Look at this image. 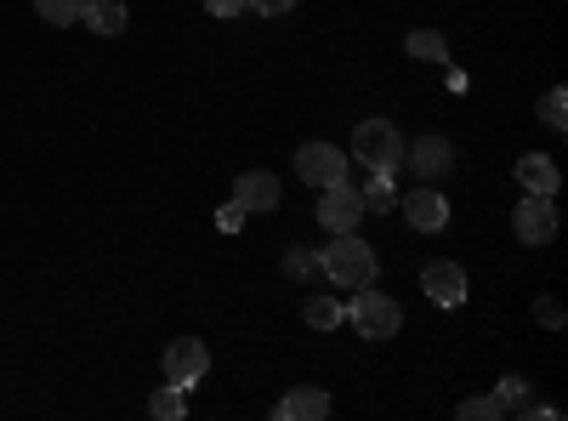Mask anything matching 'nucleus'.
Segmentation results:
<instances>
[{
  "mask_svg": "<svg viewBox=\"0 0 568 421\" xmlns=\"http://www.w3.org/2000/svg\"><path fill=\"white\" fill-rule=\"evenodd\" d=\"M404 160L415 166V177L433 182V177H444V171H449V143H444V137H420L415 149H404Z\"/></svg>",
  "mask_w": 568,
  "mask_h": 421,
  "instance_id": "nucleus-13",
  "label": "nucleus"
},
{
  "mask_svg": "<svg viewBox=\"0 0 568 421\" xmlns=\"http://www.w3.org/2000/svg\"><path fill=\"white\" fill-rule=\"evenodd\" d=\"M85 7H98V0H80V12H85Z\"/></svg>",
  "mask_w": 568,
  "mask_h": 421,
  "instance_id": "nucleus-28",
  "label": "nucleus"
},
{
  "mask_svg": "<svg viewBox=\"0 0 568 421\" xmlns=\"http://www.w3.org/2000/svg\"><path fill=\"white\" fill-rule=\"evenodd\" d=\"M233 206L273 211V206H278V177H273V171H245L240 182H233Z\"/></svg>",
  "mask_w": 568,
  "mask_h": 421,
  "instance_id": "nucleus-10",
  "label": "nucleus"
},
{
  "mask_svg": "<svg viewBox=\"0 0 568 421\" xmlns=\"http://www.w3.org/2000/svg\"><path fill=\"white\" fill-rule=\"evenodd\" d=\"M511 233H517V245H529V251L551 245V240H557V206H551V194L517 200V211H511Z\"/></svg>",
  "mask_w": 568,
  "mask_h": 421,
  "instance_id": "nucleus-4",
  "label": "nucleus"
},
{
  "mask_svg": "<svg viewBox=\"0 0 568 421\" xmlns=\"http://www.w3.org/2000/svg\"><path fill=\"white\" fill-rule=\"evenodd\" d=\"M517 182H524V194H557L562 171H557L551 154H524V160H517Z\"/></svg>",
  "mask_w": 568,
  "mask_h": 421,
  "instance_id": "nucleus-12",
  "label": "nucleus"
},
{
  "mask_svg": "<svg viewBox=\"0 0 568 421\" xmlns=\"http://www.w3.org/2000/svg\"><path fill=\"white\" fill-rule=\"evenodd\" d=\"M342 319H347V308L336 297H307V324H313V331H336Z\"/></svg>",
  "mask_w": 568,
  "mask_h": 421,
  "instance_id": "nucleus-18",
  "label": "nucleus"
},
{
  "mask_svg": "<svg viewBox=\"0 0 568 421\" xmlns=\"http://www.w3.org/2000/svg\"><path fill=\"white\" fill-rule=\"evenodd\" d=\"M296 177L313 182V189L347 182V154H342L336 143H302V149H296Z\"/></svg>",
  "mask_w": 568,
  "mask_h": 421,
  "instance_id": "nucleus-7",
  "label": "nucleus"
},
{
  "mask_svg": "<svg viewBox=\"0 0 568 421\" xmlns=\"http://www.w3.org/2000/svg\"><path fill=\"white\" fill-rule=\"evenodd\" d=\"M205 370H211V348L200 337H176L165 348V382H176L182 393L194 388V382H205Z\"/></svg>",
  "mask_w": 568,
  "mask_h": 421,
  "instance_id": "nucleus-6",
  "label": "nucleus"
},
{
  "mask_svg": "<svg viewBox=\"0 0 568 421\" xmlns=\"http://www.w3.org/2000/svg\"><path fill=\"white\" fill-rule=\"evenodd\" d=\"M358 222H364L358 189H353V182H329L324 200H318V228L324 233H358Z\"/></svg>",
  "mask_w": 568,
  "mask_h": 421,
  "instance_id": "nucleus-5",
  "label": "nucleus"
},
{
  "mask_svg": "<svg viewBox=\"0 0 568 421\" xmlns=\"http://www.w3.org/2000/svg\"><path fill=\"white\" fill-rule=\"evenodd\" d=\"M336 245H324L318 257V273L329 279L336 291H358V285H375V273H382V262H375V245H364L358 233H329Z\"/></svg>",
  "mask_w": 568,
  "mask_h": 421,
  "instance_id": "nucleus-1",
  "label": "nucleus"
},
{
  "mask_svg": "<svg viewBox=\"0 0 568 421\" xmlns=\"http://www.w3.org/2000/svg\"><path fill=\"white\" fill-rule=\"evenodd\" d=\"M245 217H251L245 206H233V200H227V206L216 211V228H222V233H240V222H245Z\"/></svg>",
  "mask_w": 568,
  "mask_h": 421,
  "instance_id": "nucleus-25",
  "label": "nucleus"
},
{
  "mask_svg": "<svg viewBox=\"0 0 568 421\" xmlns=\"http://www.w3.org/2000/svg\"><path fill=\"white\" fill-rule=\"evenodd\" d=\"M495 399H500V410H506V415H529V410H535V399H529V382H524V377H500Z\"/></svg>",
  "mask_w": 568,
  "mask_h": 421,
  "instance_id": "nucleus-17",
  "label": "nucleus"
},
{
  "mask_svg": "<svg viewBox=\"0 0 568 421\" xmlns=\"http://www.w3.org/2000/svg\"><path fill=\"white\" fill-rule=\"evenodd\" d=\"M296 0H245V12H262V18H284Z\"/></svg>",
  "mask_w": 568,
  "mask_h": 421,
  "instance_id": "nucleus-26",
  "label": "nucleus"
},
{
  "mask_svg": "<svg viewBox=\"0 0 568 421\" xmlns=\"http://www.w3.org/2000/svg\"><path fill=\"white\" fill-rule=\"evenodd\" d=\"M278 421H324L329 415V393L324 388H291L278 399V410H273Z\"/></svg>",
  "mask_w": 568,
  "mask_h": 421,
  "instance_id": "nucleus-11",
  "label": "nucleus"
},
{
  "mask_svg": "<svg viewBox=\"0 0 568 421\" xmlns=\"http://www.w3.org/2000/svg\"><path fill=\"white\" fill-rule=\"evenodd\" d=\"M34 12L52 29H69V23H80V0H34Z\"/></svg>",
  "mask_w": 568,
  "mask_h": 421,
  "instance_id": "nucleus-20",
  "label": "nucleus"
},
{
  "mask_svg": "<svg viewBox=\"0 0 568 421\" xmlns=\"http://www.w3.org/2000/svg\"><path fill=\"white\" fill-rule=\"evenodd\" d=\"M149 415H160V421H182V415H187V399H182V388H176V382H165V388L149 399Z\"/></svg>",
  "mask_w": 568,
  "mask_h": 421,
  "instance_id": "nucleus-19",
  "label": "nucleus"
},
{
  "mask_svg": "<svg viewBox=\"0 0 568 421\" xmlns=\"http://www.w3.org/2000/svg\"><path fill=\"white\" fill-rule=\"evenodd\" d=\"M535 319L546 324V331H557V324H562V302H557V297H540V302H535Z\"/></svg>",
  "mask_w": 568,
  "mask_h": 421,
  "instance_id": "nucleus-24",
  "label": "nucleus"
},
{
  "mask_svg": "<svg viewBox=\"0 0 568 421\" xmlns=\"http://www.w3.org/2000/svg\"><path fill=\"white\" fill-rule=\"evenodd\" d=\"M420 291H426V302H438V308H460L466 302V268L460 262H426L420 268Z\"/></svg>",
  "mask_w": 568,
  "mask_h": 421,
  "instance_id": "nucleus-8",
  "label": "nucleus"
},
{
  "mask_svg": "<svg viewBox=\"0 0 568 421\" xmlns=\"http://www.w3.org/2000/svg\"><path fill=\"white\" fill-rule=\"evenodd\" d=\"M347 319H353V331H358L364 342H387V337L404 331V308H398L387 291H369V285H358Z\"/></svg>",
  "mask_w": 568,
  "mask_h": 421,
  "instance_id": "nucleus-3",
  "label": "nucleus"
},
{
  "mask_svg": "<svg viewBox=\"0 0 568 421\" xmlns=\"http://www.w3.org/2000/svg\"><path fill=\"white\" fill-rule=\"evenodd\" d=\"M80 23H85V29H98V34H125L131 12H125V0H98V7H85V12H80Z\"/></svg>",
  "mask_w": 568,
  "mask_h": 421,
  "instance_id": "nucleus-14",
  "label": "nucleus"
},
{
  "mask_svg": "<svg viewBox=\"0 0 568 421\" xmlns=\"http://www.w3.org/2000/svg\"><path fill=\"white\" fill-rule=\"evenodd\" d=\"M455 415H460V421H495V415H506V410H500V399H495V393H484V399H466Z\"/></svg>",
  "mask_w": 568,
  "mask_h": 421,
  "instance_id": "nucleus-22",
  "label": "nucleus"
},
{
  "mask_svg": "<svg viewBox=\"0 0 568 421\" xmlns=\"http://www.w3.org/2000/svg\"><path fill=\"white\" fill-rule=\"evenodd\" d=\"M205 12H211V18H240L245 0H205Z\"/></svg>",
  "mask_w": 568,
  "mask_h": 421,
  "instance_id": "nucleus-27",
  "label": "nucleus"
},
{
  "mask_svg": "<svg viewBox=\"0 0 568 421\" xmlns=\"http://www.w3.org/2000/svg\"><path fill=\"white\" fill-rule=\"evenodd\" d=\"M353 160L369 171H398L404 166V137L393 120H358L353 126Z\"/></svg>",
  "mask_w": 568,
  "mask_h": 421,
  "instance_id": "nucleus-2",
  "label": "nucleus"
},
{
  "mask_svg": "<svg viewBox=\"0 0 568 421\" xmlns=\"http://www.w3.org/2000/svg\"><path fill=\"white\" fill-rule=\"evenodd\" d=\"M540 120H546L551 131H562V126H568V91H562V86H551L546 98H540Z\"/></svg>",
  "mask_w": 568,
  "mask_h": 421,
  "instance_id": "nucleus-21",
  "label": "nucleus"
},
{
  "mask_svg": "<svg viewBox=\"0 0 568 421\" xmlns=\"http://www.w3.org/2000/svg\"><path fill=\"white\" fill-rule=\"evenodd\" d=\"M364 211H398V189H393V171H375L369 189H358Z\"/></svg>",
  "mask_w": 568,
  "mask_h": 421,
  "instance_id": "nucleus-16",
  "label": "nucleus"
},
{
  "mask_svg": "<svg viewBox=\"0 0 568 421\" xmlns=\"http://www.w3.org/2000/svg\"><path fill=\"white\" fill-rule=\"evenodd\" d=\"M284 273H291V279H313L318 273V257L313 251H291V257H284Z\"/></svg>",
  "mask_w": 568,
  "mask_h": 421,
  "instance_id": "nucleus-23",
  "label": "nucleus"
},
{
  "mask_svg": "<svg viewBox=\"0 0 568 421\" xmlns=\"http://www.w3.org/2000/svg\"><path fill=\"white\" fill-rule=\"evenodd\" d=\"M404 217L420 233H438V228H449V200L438 189H415V194H404Z\"/></svg>",
  "mask_w": 568,
  "mask_h": 421,
  "instance_id": "nucleus-9",
  "label": "nucleus"
},
{
  "mask_svg": "<svg viewBox=\"0 0 568 421\" xmlns=\"http://www.w3.org/2000/svg\"><path fill=\"white\" fill-rule=\"evenodd\" d=\"M404 52L420 58V63H449V40H444L438 29H415V34L404 40Z\"/></svg>",
  "mask_w": 568,
  "mask_h": 421,
  "instance_id": "nucleus-15",
  "label": "nucleus"
}]
</instances>
